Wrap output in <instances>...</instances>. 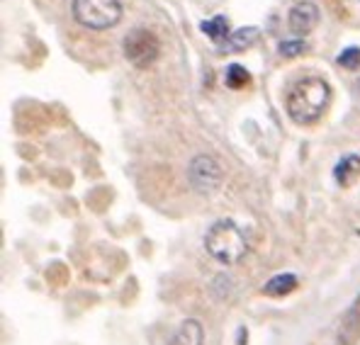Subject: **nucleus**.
Listing matches in <instances>:
<instances>
[{
  "mask_svg": "<svg viewBox=\"0 0 360 345\" xmlns=\"http://www.w3.org/2000/svg\"><path fill=\"white\" fill-rule=\"evenodd\" d=\"M319 25V8L309 0H300L290 8L288 13V27L292 34H309Z\"/></svg>",
  "mask_w": 360,
  "mask_h": 345,
  "instance_id": "nucleus-6",
  "label": "nucleus"
},
{
  "mask_svg": "<svg viewBox=\"0 0 360 345\" xmlns=\"http://www.w3.org/2000/svg\"><path fill=\"white\" fill-rule=\"evenodd\" d=\"M333 178L341 188H351L353 183L360 178V156L351 153V156H343L341 161L333 168Z\"/></svg>",
  "mask_w": 360,
  "mask_h": 345,
  "instance_id": "nucleus-8",
  "label": "nucleus"
},
{
  "mask_svg": "<svg viewBox=\"0 0 360 345\" xmlns=\"http://www.w3.org/2000/svg\"><path fill=\"white\" fill-rule=\"evenodd\" d=\"M295 289H297V278L292 273H280L263 285V294L266 297H285Z\"/></svg>",
  "mask_w": 360,
  "mask_h": 345,
  "instance_id": "nucleus-10",
  "label": "nucleus"
},
{
  "mask_svg": "<svg viewBox=\"0 0 360 345\" xmlns=\"http://www.w3.org/2000/svg\"><path fill=\"white\" fill-rule=\"evenodd\" d=\"M261 37V30L258 27H241L236 32H231L229 39L221 44V51H243V49H251L253 44L258 41Z\"/></svg>",
  "mask_w": 360,
  "mask_h": 345,
  "instance_id": "nucleus-9",
  "label": "nucleus"
},
{
  "mask_svg": "<svg viewBox=\"0 0 360 345\" xmlns=\"http://www.w3.org/2000/svg\"><path fill=\"white\" fill-rule=\"evenodd\" d=\"M356 90H358V100H360V78H358V83H356Z\"/></svg>",
  "mask_w": 360,
  "mask_h": 345,
  "instance_id": "nucleus-15",
  "label": "nucleus"
},
{
  "mask_svg": "<svg viewBox=\"0 0 360 345\" xmlns=\"http://www.w3.org/2000/svg\"><path fill=\"white\" fill-rule=\"evenodd\" d=\"M122 51H124V58L131 63V66L149 68L158 58V54H161V41H158V37L153 34L151 30L136 27L124 37Z\"/></svg>",
  "mask_w": 360,
  "mask_h": 345,
  "instance_id": "nucleus-4",
  "label": "nucleus"
},
{
  "mask_svg": "<svg viewBox=\"0 0 360 345\" xmlns=\"http://www.w3.org/2000/svg\"><path fill=\"white\" fill-rule=\"evenodd\" d=\"M338 66L341 68H348V71H356L360 68V49L358 46H348V49H343L341 54H338Z\"/></svg>",
  "mask_w": 360,
  "mask_h": 345,
  "instance_id": "nucleus-14",
  "label": "nucleus"
},
{
  "mask_svg": "<svg viewBox=\"0 0 360 345\" xmlns=\"http://www.w3.org/2000/svg\"><path fill=\"white\" fill-rule=\"evenodd\" d=\"M73 18L88 30H110L122 20L120 0H73Z\"/></svg>",
  "mask_w": 360,
  "mask_h": 345,
  "instance_id": "nucleus-3",
  "label": "nucleus"
},
{
  "mask_svg": "<svg viewBox=\"0 0 360 345\" xmlns=\"http://www.w3.org/2000/svg\"><path fill=\"white\" fill-rule=\"evenodd\" d=\"M307 49H309V44H307L304 39H288V41H280L278 54L285 58H295V56L304 54Z\"/></svg>",
  "mask_w": 360,
  "mask_h": 345,
  "instance_id": "nucleus-13",
  "label": "nucleus"
},
{
  "mask_svg": "<svg viewBox=\"0 0 360 345\" xmlns=\"http://www.w3.org/2000/svg\"><path fill=\"white\" fill-rule=\"evenodd\" d=\"M168 345H205V331L198 318H185Z\"/></svg>",
  "mask_w": 360,
  "mask_h": 345,
  "instance_id": "nucleus-7",
  "label": "nucleus"
},
{
  "mask_svg": "<svg viewBox=\"0 0 360 345\" xmlns=\"http://www.w3.org/2000/svg\"><path fill=\"white\" fill-rule=\"evenodd\" d=\"M331 105V86L319 76H307L295 83L285 100L288 115L295 124L309 126L324 117Z\"/></svg>",
  "mask_w": 360,
  "mask_h": 345,
  "instance_id": "nucleus-1",
  "label": "nucleus"
},
{
  "mask_svg": "<svg viewBox=\"0 0 360 345\" xmlns=\"http://www.w3.org/2000/svg\"><path fill=\"white\" fill-rule=\"evenodd\" d=\"M188 180L198 193L202 195H212L221 188V180H224V171L221 166L214 161L207 153H200L190 161L188 166Z\"/></svg>",
  "mask_w": 360,
  "mask_h": 345,
  "instance_id": "nucleus-5",
  "label": "nucleus"
},
{
  "mask_svg": "<svg viewBox=\"0 0 360 345\" xmlns=\"http://www.w3.org/2000/svg\"><path fill=\"white\" fill-rule=\"evenodd\" d=\"M200 30H202L212 41H217V44H224L231 34L229 20H226L224 15H214V18H210V20H202V22H200Z\"/></svg>",
  "mask_w": 360,
  "mask_h": 345,
  "instance_id": "nucleus-11",
  "label": "nucleus"
},
{
  "mask_svg": "<svg viewBox=\"0 0 360 345\" xmlns=\"http://www.w3.org/2000/svg\"><path fill=\"white\" fill-rule=\"evenodd\" d=\"M248 81H251V76H248V71L241 66V63H231V66H226V71H224V86L226 88L239 90L243 86H248Z\"/></svg>",
  "mask_w": 360,
  "mask_h": 345,
  "instance_id": "nucleus-12",
  "label": "nucleus"
},
{
  "mask_svg": "<svg viewBox=\"0 0 360 345\" xmlns=\"http://www.w3.org/2000/svg\"><path fill=\"white\" fill-rule=\"evenodd\" d=\"M205 251H207L217 263L236 265V263H241L248 253L246 233H243V229L236 221L219 219L210 226L207 236H205Z\"/></svg>",
  "mask_w": 360,
  "mask_h": 345,
  "instance_id": "nucleus-2",
  "label": "nucleus"
}]
</instances>
